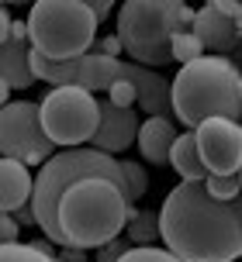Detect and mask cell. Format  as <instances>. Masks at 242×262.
I'll list each match as a JSON object with an SVG mask.
<instances>
[{
    "instance_id": "1",
    "label": "cell",
    "mask_w": 242,
    "mask_h": 262,
    "mask_svg": "<svg viewBox=\"0 0 242 262\" xmlns=\"http://www.w3.org/2000/svg\"><path fill=\"white\" fill-rule=\"evenodd\" d=\"M163 245L180 262H235L242 255V224L235 204H221L204 183L173 186L159 207Z\"/></svg>"
},
{
    "instance_id": "2",
    "label": "cell",
    "mask_w": 242,
    "mask_h": 262,
    "mask_svg": "<svg viewBox=\"0 0 242 262\" xmlns=\"http://www.w3.org/2000/svg\"><path fill=\"white\" fill-rule=\"evenodd\" d=\"M138 214L132 196L118 183L90 176L73 186L59 204V228L66 238V249L97 252L108 242L125 235V228Z\"/></svg>"
},
{
    "instance_id": "3",
    "label": "cell",
    "mask_w": 242,
    "mask_h": 262,
    "mask_svg": "<svg viewBox=\"0 0 242 262\" xmlns=\"http://www.w3.org/2000/svg\"><path fill=\"white\" fill-rule=\"evenodd\" d=\"M173 114L184 128L197 131L204 121L242 118V73L225 55H204L173 76Z\"/></svg>"
},
{
    "instance_id": "4",
    "label": "cell",
    "mask_w": 242,
    "mask_h": 262,
    "mask_svg": "<svg viewBox=\"0 0 242 262\" xmlns=\"http://www.w3.org/2000/svg\"><path fill=\"white\" fill-rule=\"evenodd\" d=\"M90 176L111 180V183H118L128 193L121 162L114 156H108V152H97V148H63V152H55L38 169L31 207H35V221L42 228V238H49L52 245L66 249V238H63V228H59V204H63V196L80 180H90Z\"/></svg>"
},
{
    "instance_id": "5",
    "label": "cell",
    "mask_w": 242,
    "mask_h": 262,
    "mask_svg": "<svg viewBox=\"0 0 242 262\" xmlns=\"http://www.w3.org/2000/svg\"><path fill=\"white\" fill-rule=\"evenodd\" d=\"M194 14L184 0H128L118 7V35L135 66L173 62V38L194 28Z\"/></svg>"
},
{
    "instance_id": "6",
    "label": "cell",
    "mask_w": 242,
    "mask_h": 262,
    "mask_svg": "<svg viewBox=\"0 0 242 262\" xmlns=\"http://www.w3.org/2000/svg\"><path fill=\"white\" fill-rule=\"evenodd\" d=\"M97 21L87 0H38L28 11V38L35 52L55 62L90 55L97 38Z\"/></svg>"
},
{
    "instance_id": "7",
    "label": "cell",
    "mask_w": 242,
    "mask_h": 262,
    "mask_svg": "<svg viewBox=\"0 0 242 262\" xmlns=\"http://www.w3.org/2000/svg\"><path fill=\"white\" fill-rule=\"evenodd\" d=\"M42 124L49 138L63 148H83V142H94L100 128V100L83 86H59L38 100Z\"/></svg>"
},
{
    "instance_id": "8",
    "label": "cell",
    "mask_w": 242,
    "mask_h": 262,
    "mask_svg": "<svg viewBox=\"0 0 242 262\" xmlns=\"http://www.w3.org/2000/svg\"><path fill=\"white\" fill-rule=\"evenodd\" d=\"M0 152H4V159L38 166V169L55 156V142L42 124L38 100L4 104V111H0Z\"/></svg>"
},
{
    "instance_id": "9",
    "label": "cell",
    "mask_w": 242,
    "mask_h": 262,
    "mask_svg": "<svg viewBox=\"0 0 242 262\" xmlns=\"http://www.w3.org/2000/svg\"><path fill=\"white\" fill-rule=\"evenodd\" d=\"M197 135V148L211 176H239L242 172V124L225 118L204 121Z\"/></svg>"
},
{
    "instance_id": "10",
    "label": "cell",
    "mask_w": 242,
    "mask_h": 262,
    "mask_svg": "<svg viewBox=\"0 0 242 262\" xmlns=\"http://www.w3.org/2000/svg\"><path fill=\"white\" fill-rule=\"evenodd\" d=\"M138 131H142V121H138V114L132 107H118L111 100H100V128H97L90 148L118 156L132 142H138Z\"/></svg>"
},
{
    "instance_id": "11",
    "label": "cell",
    "mask_w": 242,
    "mask_h": 262,
    "mask_svg": "<svg viewBox=\"0 0 242 262\" xmlns=\"http://www.w3.org/2000/svg\"><path fill=\"white\" fill-rule=\"evenodd\" d=\"M121 76L128 79L138 93V107L149 118H170L173 114V79L152 73L146 66L135 62H121Z\"/></svg>"
},
{
    "instance_id": "12",
    "label": "cell",
    "mask_w": 242,
    "mask_h": 262,
    "mask_svg": "<svg viewBox=\"0 0 242 262\" xmlns=\"http://www.w3.org/2000/svg\"><path fill=\"white\" fill-rule=\"evenodd\" d=\"M190 31L201 38L204 49H211V52H218V55L235 52V45H242V35H239L235 17H229V14L221 11L218 0L197 7V14H194V28H190Z\"/></svg>"
},
{
    "instance_id": "13",
    "label": "cell",
    "mask_w": 242,
    "mask_h": 262,
    "mask_svg": "<svg viewBox=\"0 0 242 262\" xmlns=\"http://www.w3.org/2000/svg\"><path fill=\"white\" fill-rule=\"evenodd\" d=\"M31 55H35L31 41H17V38L0 41V93H4V104H11V90H28L38 79Z\"/></svg>"
},
{
    "instance_id": "14",
    "label": "cell",
    "mask_w": 242,
    "mask_h": 262,
    "mask_svg": "<svg viewBox=\"0 0 242 262\" xmlns=\"http://www.w3.org/2000/svg\"><path fill=\"white\" fill-rule=\"evenodd\" d=\"M35 196V180L28 172L25 162L14 159H0V207L4 214H17L21 207L31 204Z\"/></svg>"
},
{
    "instance_id": "15",
    "label": "cell",
    "mask_w": 242,
    "mask_h": 262,
    "mask_svg": "<svg viewBox=\"0 0 242 262\" xmlns=\"http://www.w3.org/2000/svg\"><path fill=\"white\" fill-rule=\"evenodd\" d=\"M176 138H180V131H176V124L170 118H146L142 121V131H138L142 159H146L149 166H170Z\"/></svg>"
},
{
    "instance_id": "16",
    "label": "cell",
    "mask_w": 242,
    "mask_h": 262,
    "mask_svg": "<svg viewBox=\"0 0 242 262\" xmlns=\"http://www.w3.org/2000/svg\"><path fill=\"white\" fill-rule=\"evenodd\" d=\"M170 166L176 169L180 183H208V166L201 159V148H197V135L194 131H180V138L173 145V156H170Z\"/></svg>"
},
{
    "instance_id": "17",
    "label": "cell",
    "mask_w": 242,
    "mask_h": 262,
    "mask_svg": "<svg viewBox=\"0 0 242 262\" xmlns=\"http://www.w3.org/2000/svg\"><path fill=\"white\" fill-rule=\"evenodd\" d=\"M121 79V59H111L104 52H90L83 55V69H80V86L90 93H111V86Z\"/></svg>"
},
{
    "instance_id": "18",
    "label": "cell",
    "mask_w": 242,
    "mask_h": 262,
    "mask_svg": "<svg viewBox=\"0 0 242 262\" xmlns=\"http://www.w3.org/2000/svg\"><path fill=\"white\" fill-rule=\"evenodd\" d=\"M31 66H35V76H38L42 83H49L52 90H59V86H80L83 59L55 62V59H45L42 52H35V55H31Z\"/></svg>"
},
{
    "instance_id": "19",
    "label": "cell",
    "mask_w": 242,
    "mask_h": 262,
    "mask_svg": "<svg viewBox=\"0 0 242 262\" xmlns=\"http://www.w3.org/2000/svg\"><path fill=\"white\" fill-rule=\"evenodd\" d=\"M125 238L135 249H152V242H163V221L159 210H138L132 217V224L125 228Z\"/></svg>"
},
{
    "instance_id": "20",
    "label": "cell",
    "mask_w": 242,
    "mask_h": 262,
    "mask_svg": "<svg viewBox=\"0 0 242 262\" xmlns=\"http://www.w3.org/2000/svg\"><path fill=\"white\" fill-rule=\"evenodd\" d=\"M197 59H204V45L201 38L194 35V31H180L173 38V62H180V69L190 62H197Z\"/></svg>"
},
{
    "instance_id": "21",
    "label": "cell",
    "mask_w": 242,
    "mask_h": 262,
    "mask_svg": "<svg viewBox=\"0 0 242 262\" xmlns=\"http://www.w3.org/2000/svg\"><path fill=\"white\" fill-rule=\"evenodd\" d=\"M0 262H59V255H45L31 242H17V245H0Z\"/></svg>"
},
{
    "instance_id": "22",
    "label": "cell",
    "mask_w": 242,
    "mask_h": 262,
    "mask_svg": "<svg viewBox=\"0 0 242 262\" xmlns=\"http://www.w3.org/2000/svg\"><path fill=\"white\" fill-rule=\"evenodd\" d=\"M208 193L215 196V200H221V204H235L242 196V180L239 176H208Z\"/></svg>"
},
{
    "instance_id": "23",
    "label": "cell",
    "mask_w": 242,
    "mask_h": 262,
    "mask_svg": "<svg viewBox=\"0 0 242 262\" xmlns=\"http://www.w3.org/2000/svg\"><path fill=\"white\" fill-rule=\"evenodd\" d=\"M121 169H125V186H128V196H132V204H135V200L149 190L146 166H142V162H121Z\"/></svg>"
},
{
    "instance_id": "24",
    "label": "cell",
    "mask_w": 242,
    "mask_h": 262,
    "mask_svg": "<svg viewBox=\"0 0 242 262\" xmlns=\"http://www.w3.org/2000/svg\"><path fill=\"white\" fill-rule=\"evenodd\" d=\"M132 249H135V245L121 235V238H114V242H108L104 249H97V262H121Z\"/></svg>"
},
{
    "instance_id": "25",
    "label": "cell",
    "mask_w": 242,
    "mask_h": 262,
    "mask_svg": "<svg viewBox=\"0 0 242 262\" xmlns=\"http://www.w3.org/2000/svg\"><path fill=\"white\" fill-rule=\"evenodd\" d=\"M121 262H180V259H176L173 252L156 249V245H152V249H132Z\"/></svg>"
},
{
    "instance_id": "26",
    "label": "cell",
    "mask_w": 242,
    "mask_h": 262,
    "mask_svg": "<svg viewBox=\"0 0 242 262\" xmlns=\"http://www.w3.org/2000/svg\"><path fill=\"white\" fill-rule=\"evenodd\" d=\"M108 100H111V104H118V107H132V104H138V93H135V86H132V83H128V79L121 76L118 83L111 86Z\"/></svg>"
},
{
    "instance_id": "27",
    "label": "cell",
    "mask_w": 242,
    "mask_h": 262,
    "mask_svg": "<svg viewBox=\"0 0 242 262\" xmlns=\"http://www.w3.org/2000/svg\"><path fill=\"white\" fill-rule=\"evenodd\" d=\"M17 231L21 224L14 214H0V245H17Z\"/></svg>"
},
{
    "instance_id": "28",
    "label": "cell",
    "mask_w": 242,
    "mask_h": 262,
    "mask_svg": "<svg viewBox=\"0 0 242 262\" xmlns=\"http://www.w3.org/2000/svg\"><path fill=\"white\" fill-rule=\"evenodd\" d=\"M97 52L111 55V59H121L125 45H121V38H118V35H108V38H100V41H97Z\"/></svg>"
},
{
    "instance_id": "29",
    "label": "cell",
    "mask_w": 242,
    "mask_h": 262,
    "mask_svg": "<svg viewBox=\"0 0 242 262\" xmlns=\"http://www.w3.org/2000/svg\"><path fill=\"white\" fill-rule=\"evenodd\" d=\"M87 4H90V11H94V17H97V21H104V17H108V14L114 11V7H111L108 0H100V4H97V0H87Z\"/></svg>"
},
{
    "instance_id": "30",
    "label": "cell",
    "mask_w": 242,
    "mask_h": 262,
    "mask_svg": "<svg viewBox=\"0 0 242 262\" xmlns=\"http://www.w3.org/2000/svg\"><path fill=\"white\" fill-rule=\"evenodd\" d=\"M83 259H87L83 249H63L59 252V262H83Z\"/></svg>"
},
{
    "instance_id": "31",
    "label": "cell",
    "mask_w": 242,
    "mask_h": 262,
    "mask_svg": "<svg viewBox=\"0 0 242 262\" xmlns=\"http://www.w3.org/2000/svg\"><path fill=\"white\" fill-rule=\"evenodd\" d=\"M14 217H17V224H38V221H35V207H31V204H28V207H21Z\"/></svg>"
},
{
    "instance_id": "32",
    "label": "cell",
    "mask_w": 242,
    "mask_h": 262,
    "mask_svg": "<svg viewBox=\"0 0 242 262\" xmlns=\"http://www.w3.org/2000/svg\"><path fill=\"white\" fill-rule=\"evenodd\" d=\"M235 214H239V224H242V196L235 200Z\"/></svg>"
},
{
    "instance_id": "33",
    "label": "cell",
    "mask_w": 242,
    "mask_h": 262,
    "mask_svg": "<svg viewBox=\"0 0 242 262\" xmlns=\"http://www.w3.org/2000/svg\"><path fill=\"white\" fill-rule=\"evenodd\" d=\"M235 25H239V35H242V14H239V17H235Z\"/></svg>"
},
{
    "instance_id": "34",
    "label": "cell",
    "mask_w": 242,
    "mask_h": 262,
    "mask_svg": "<svg viewBox=\"0 0 242 262\" xmlns=\"http://www.w3.org/2000/svg\"><path fill=\"white\" fill-rule=\"evenodd\" d=\"M239 180H242V172H239Z\"/></svg>"
}]
</instances>
